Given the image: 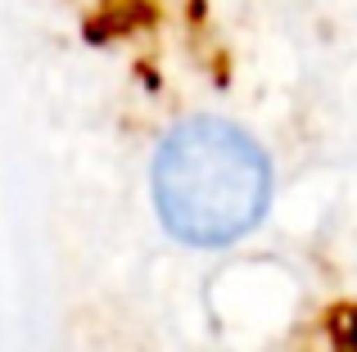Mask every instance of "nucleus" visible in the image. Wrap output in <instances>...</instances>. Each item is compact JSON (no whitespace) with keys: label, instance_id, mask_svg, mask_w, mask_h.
I'll list each match as a JSON object with an SVG mask.
<instances>
[{"label":"nucleus","instance_id":"1","mask_svg":"<svg viewBox=\"0 0 357 352\" xmlns=\"http://www.w3.org/2000/svg\"><path fill=\"white\" fill-rule=\"evenodd\" d=\"M271 199V168L249 131L222 118L172 127L154 154V208L176 239L222 248L249 235Z\"/></svg>","mask_w":357,"mask_h":352}]
</instances>
